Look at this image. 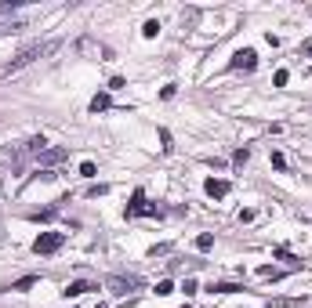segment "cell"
I'll return each instance as SVG.
<instances>
[{
	"mask_svg": "<svg viewBox=\"0 0 312 308\" xmlns=\"http://www.w3.org/2000/svg\"><path fill=\"white\" fill-rule=\"evenodd\" d=\"M58 51V40H44V44H29V48H22L19 55H15L11 62H8V69L4 73H19V69H26V66H33L37 58H44V55H55Z\"/></svg>",
	"mask_w": 312,
	"mask_h": 308,
	"instance_id": "obj_1",
	"label": "cell"
},
{
	"mask_svg": "<svg viewBox=\"0 0 312 308\" xmlns=\"http://www.w3.org/2000/svg\"><path fill=\"white\" fill-rule=\"evenodd\" d=\"M211 246H214V236H211V232L196 236V250H211Z\"/></svg>",
	"mask_w": 312,
	"mask_h": 308,
	"instance_id": "obj_10",
	"label": "cell"
},
{
	"mask_svg": "<svg viewBox=\"0 0 312 308\" xmlns=\"http://www.w3.org/2000/svg\"><path fill=\"white\" fill-rule=\"evenodd\" d=\"M276 257H279V261H290V265H298V261H294V254H290V250H283V246L276 250Z\"/></svg>",
	"mask_w": 312,
	"mask_h": 308,
	"instance_id": "obj_20",
	"label": "cell"
},
{
	"mask_svg": "<svg viewBox=\"0 0 312 308\" xmlns=\"http://www.w3.org/2000/svg\"><path fill=\"white\" fill-rule=\"evenodd\" d=\"M55 214H58V210H55V207H48V210H40V214H29V218H33V221H51Z\"/></svg>",
	"mask_w": 312,
	"mask_h": 308,
	"instance_id": "obj_13",
	"label": "cell"
},
{
	"mask_svg": "<svg viewBox=\"0 0 312 308\" xmlns=\"http://www.w3.org/2000/svg\"><path fill=\"white\" fill-rule=\"evenodd\" d=\"M142 214H156V207L145 203V192L142 189H134V199H131V207H127V218H142Z\"/></svg>",
	"mask_w": 312,
	"mask_h": 308,
	"instance_id": "obj_5",
	"label": "cell"
},
{
	"mask_svg": "<svg viewBox=\"0 0 312 308\" xmlns=\"http://www.w3.org/2000/svg\"><path fill=\"white\" fill-rule=\"evenodd\" d=\"M87 290H98V286H95V283H84V279H80V283H69L66 290H62V294H66V297H80V294H87Z\"/></svg>",
	"mask_w": 312,
	"mask_h": 308,
	"instance_id": "obj_7",
	"label": "cell"
},
{
	"mask_svg": "<svg viewBox=\"0 0 312 308\" xmlns=\"http://www.w3.org/2000/svg\"><path fill=\"white\" fill-rule=\"evenodd\" d=\"M19 29H26L22 22H0V33H19Z\"/></svg>",
	"mask_w": 312,
	"mask_h": 308,
	"instance_id": "obj_17",
	"label": "cell"
},
{
	"mask_svg": "<svg viewBox=\"0 0 312 308\" xmlns=\"http://www.w3.org/2000/svg\"><path fill=\"white\" fill-rule=\"evenodd\" d=\"M142 33H145V37H156V33H160V22H156V19H149V22H145V29H142Z\"/></svg>",
	"mask_w": 312,
	"mask_h": 308,
	"instance_id": "obj_19",
	"label": "cell"
},
{
	"mask_svg": "<svg viewBox=\"0 0 312 308\" xmlns=\"http://www.w3.org/2000/svg\"><path fill=\"white\" fill-rule=\"evenodd\" d=\"M102 109H109V95H95L91 98V113H102Z\"/></svg>",
	"mask_w": 312,
	"mask_h": 308,
	"instance_id": "obj_9",
	"label": "cell"
},
{
	"mask_svg": "<svg viewBox=\"0 0 312 308\" xmlns=\"http://www.w3.org/2000/svg\"><path fill=\"white\" fill-rule=\"evenodd\" d=\"M160 142H164V145H160L164 152H171V149H175V145H171V134H167V131H160Z\"/></svg>",
	"mask_w": 312,
	"mask_h": 308,
	"instance_id": "obj_21",
	"label": "cell"
},
{
	"mask_svg": "<svg viewBox=\"0 0 312 308\" xmlns=\"http://www.w3.org/2000/svg\"><path fill=\"white\" fill-rule=\"evenodd\" d=\"M66 156H69L66 149H44V152H40V160H44V163H58V160H66Z\"/></svg>",
	"mask_w": 312,
	"mask_h": 308,
	"instance_id": "obj_8",
	"label": "cell"
},
{
	"mask_svg": "<svg viewBox=\"0 0 312 308\" xmlns=\"http://www.w3.org/2000/svg\"><path fill=\"white\" fill-rule=\"evenodd\" d=\"M229 189H232V185H229L225 178H207V185H204V192H207L211 199H222V196H229Z\"/></svg>",
	"mask_w": 312,
	"mask_h": 308,
	"instance_id": "obj_6",
	"label": "cell"
},
{
	"mask_svg": "<svg viewBox=\"0 0 312 308\" xmlns=\"http://www.w3.org/2000/svg\"><path fill=\"white\" fill-rule=\"evenodd\" d=\"M156 294H160V297H167V294H175V286H171V279H164V283H156Z\"/></svg>",
	"mask_w": 312,
	"mask_h": 308,
	"instance_id": "obj_18",
	"label": "cell"
},
{
	"mask_svg": "<svg viewBox=\"0 0 312 308\" xmlns=\"http://www.w3.org/2000/svg\"><path fill=\"white\" fill-rule=\"evenodd\" d=\"M105 290H109V294H116V297H127L131 290H142V279H138V275H109Z\"/></svg>",
	"mask_w": 312,
	"mask_h": 308,
	"instance_id": "obj_2",
	"label": "cell"
},
{
	"mask_svg": "<svg viewBox=\"0 0 312 308\" xmlns=\"http://www.w3.org/2000/svg\"><path fill=\"white\" fill-rule=\"evenodd\" d=\"M37 283V275H22V279L19 283H11V290H29V286H33Z\"/></svg>",
	"mask_w": 312,
	"mask_h": 308,
	"instance_id": "obj_11",
	"label": "cell"
},
{
	"mask_svg": "<svg viewBox=\"0 0 312 308\" xmlns=\"http://www.w3.org/2000/svg\"><path fill=\"white\" fill-rule=\"evenodd\" d=\"M240 286H232V283H218V286H211V294H236Z\"/></svg>",
	"mask_w": 312,
	"mask_h": 308,
	"instance_id": "obj_12",
	"label": "cell"
},
{
	"mask_svg": "<svg viewBox=\"0 0 312 308\" xmlns=\"http://www.w3.org/2000/svg\"><path fill=\"white\" fill-rule=\"evenodd\" d=\"M80 174H84V178H95V174H98V167L91 163V160H84V163H80Z\"/></svg>",
	"mask_w": 312,
	"mask_h": 308,
	"instance_id": "obj_15",
	"label": "cell"
},
{
	"mask_svg": "<svg viewBox=\"0 0 312 308\" xmlns=\"http://www.w3.org/2000/svg\"><path fill=\"white\" fill-rule=\"evenodd\" d=\"M272 167H276V171H287V156H283V152H272Z\"/></svg>",
	"mask_w": 312,
	"mask_h": 308,
	"instance_id": "obj_16",
	"label": "cell"
},
{
	"mask_svg": "<svg viewBox=\"0 0 312 308\" xmlns=\"http://www.w3.org/2000/svg\"><path fill=\"white\" fill-rule=\"evenodd\" d=\"M247 160H251V152H247V149H236V152H232V163H236V167H243Z\"/></svg>",
	"mask_w": 312,
	"mask_h": 308,
	"instance_id": "obj_14",
	"label": "cell"
},
{
	"mask_svg": "<svg viewBox=\"0 0 312 308\" xmlns=\"http://www.w3.org/2000/svg\"><path fill=\"white\" fill-rule=\"evenodd\" d=\"M62 239H66L62 232H44V236H37V239H33V254H55L58 246H62Z\"/></svg>",
	"mask_w": 312,
	"mask_h": 308,
	"instance_id": "obj_3",
	"label": "cell"
},
{
	"mask_svg": "<svg viewBox=\"0 0 312 308\" xmlns=\"http://www.w3.org/2000/svg\"><path fill=\"white\" fill-rule=\"evenodd\" d=\"M305 55H308V58H312V44H308V48H305Z\"/></svg>",
	"mask_w": 312,
	"mask_h": 308,
	"instance_id": "obj_23",
	"label": "cell"
},
{
	"mask_svg": "<svg viewBox=\"0 0 312 308\" xmlns=\"http://www.w3.org/2000/svg\"><path fill=\"white\" fill-rule=\"evenodd\" d=\"M287 80H290V73H287V69H279V73H276V87H283Z\"/></svg>",
	"mask_w": 312,
	"mask_h": 308,
	"instance_id": "obj_22",
	"label": "cell"
},
{
	"mask_svg": "<svg viewBox=\"0 0 312 308\" xmlns=\"http://www.w3.org/2000/svg\"><path fill=\"white\" fill-rule=\"evenodd\" d=\"M254 66H258V55H254L251 48H243V51H236V55H232V69H243V73H254Z\"/></svg>",
	"mask_w": 312,
	"mask_h": 308,
	"instance_id": "obj_4",
	"label": "cell"
}]
</instances>
